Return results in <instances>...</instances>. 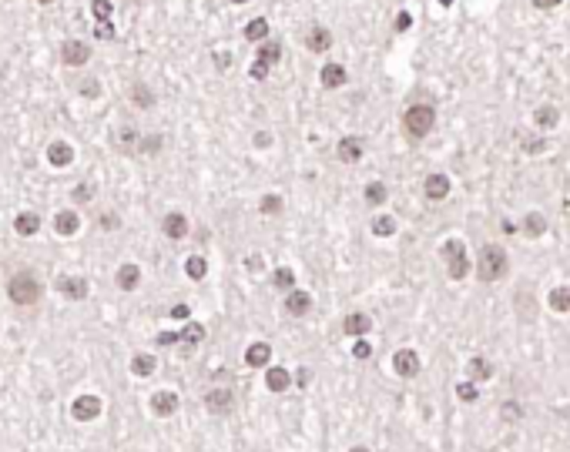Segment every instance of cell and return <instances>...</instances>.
Listing matches in <instances>:
<instances>
[{
    "label": "cell",
    "mask_w": 570,
    "mask_h": 452,
    "mask_svg": "<svg viewBox=\"0 0 570 452\" xmlns=\"http://www.w3.org/2000/svg\"><path fill=\"white\" fill-rule=\"evenodd\" d=\"M456 396L463 399V402H476V382H470V378L459 382V385H456Z\"/></svg>",
    "instance_id": "42"
},
{
    "label": "cell",
    "mask_w": 570,
    "mask_h": 452,
    "mask_svg": "<svg viewBox=\"0 0 570 452\" xmlns=\"http://www.w3.org/2000/svg\"><path fill=\"white\" fill-rule=\"evenodd\" d=\"M40 225H44V221H40L38 211H20L17 218H14V231H17L20 238H34L40 231Z\"/></svg>",
    "instance_id": "15"
},
{
    "label": "cell",
    "mask_w": 570,
    "mask_h": 452,
    "mask_svg": "<svg viewBox=\"0 0 570 452\" xmlns=\"http://www.w3.org/2000/svg\"><path fill=\"white\" fill-rule=\"evenodd\" d=\"M91 14H95L97 24H108V20H111V3H108V0H95V3H91Z\"/></svg>",
    "instance_id": "41"
},
{
    "label": "cell",
    "mask_w": 570,
    "mask_h": 452,
    "mask_svg": "<svg viewBox=\"0 0 570 452\" xmlns=\"http://www.w3.org/2000/svg\"><path fill=\"white\" fill-rule=\"evenodd\" d=\"M268 362H272V345H266V342H255V345H248L245 365H252V369H266Z\"/></svg>",
    "instance_id": "21"
},
{
    "label": "cell",
    "mask_w": 570,
    "mask_h": 452,
    "mask_svg": "<svg viewBox=\"0 0 570 452\" xmlns=\"http://www.w3.org/2000/svg\"><path fill=\"white\" fill-rule=\"evenodd\" d=\"M362 137H342L339 144H336V158H339L342 165H356L362 158Z\"/></svg>",
    "instance_id": "14"
},
{
    "label": "cell",
    "mask_w": 570,
    "mask_h": 452,
    "mask_svg": "<svg viewBox=\"0 0 570 452\" xmlns=\"http://www.w3.org/2000/svg\"><path fill=\"white\" fill-rule=\"evenodd\" d=\"M352 355H356V358H369V355H373V345H369L366 339H359L356 345H352Z\"/></svg>",
    "instance_id": "45"
},
{
    "label": "cell",
    "mask_w": 570,
    "mask_h": 452,
    "mask_svg": "<svg viewBox=\"0 0 570 452\" xmlns=\"http://www.w3.org/2000/svg\"><path fill=\"white\" fill-rule=\"evenodd\" d=\"M557 121H560V111H557L553 104H544V108H537V111H533V124H537L540 131H551V128H557Z\"/></svg>",
    "instance_id": "24"
},
{
    "label": "cell",
    "mask_w": 570,
    "mask_h": 452,
    "mask_svg": "<svg viewBox=\"0 0 570 452\" xmlns=\"http://www.w3.org/2000/svg\"><path fill=\"white\" fill-rule=\"evenodd\" d=\"M285 312H288L292 319H305V315L312 312V295L302 292V288H292V292L285 295Z\"/></svg>",
    "instance_id": "10"
},
{
    "label": "cell",
    "mask_w": 570,
    "mask_h": 452,
    "mask_svg": "<svg viewBox=\"0 0 570 452\" xmlns=\"http://www.w3.org/2000/svg\"><path fill=\"white\" fill-rule=\"evenodd\" d=\"M117 225H121L117 215H101V228H117Z\"/></svg>",
    "instance_id": "50"
},
{
    "label": "cell",
    "mask_w": 570,
    "mask_h": 452,
    "mask_svg": "<svg viewBox=\"0 0 570 452\" xmlns=\"http://www.w3.org/2000/svg\"><path fill=\"white\" fill-rule=\"evenodd\" d=\"M47 161H51L54 168H67V165L74 161V148H71L67 141H54V144L47 148Z\"/></svg>",
    "instance_id": "19"
},
{
    "label": "cell",
    "mask_w": 570,
    "mask_h": 452,
    "mask_svg": "<svg viewBox=\"0 0 570 452\" xmlns=\"http://www.w3.org/2000/svg\"><path fill=\"white\" fill-rule=\"evenodd\" d=\"M507 271H510V258H507V251L500 245H483L480 248V258H476V278L487 285V282H500V278H507Z\"/></svg>",
    "instance_id": "1"
},
{
    "label": "cell",
    "mask_w": 570,
    "mask_h": 452,
    "mask_svg": "<svg viewBox=\"0 0 570 452\" xmlns=\"http://www.w3.org/2000/svg\"><path fill=\"white\" fill-rule=\"evenodd\" d=\"M40 295H44V285L38 282V275L34 271H17L10 282H7V299L20 305V308H27V305H38Z\"/></svg>",
    "instance_id": "2"
},
{
    "label": "cell",
    "mask_w": 570,
    "mask_h": 452,
    "mask_svg": "<svg viewBox=\"0 0 570 452\" xmlns=\"http://www.w3.org/2000/svg\"><path fill=\"white\" fill-rule=\"evenodd\" d=\"M345 77H349V74H345V67H342V64H325L323 71H319V81H323V87H329V91H332V87H342V84H345Z\"/></svg>",
    "instance_id": "23"
},
{
    "label": "cell",
    "mask_w": 570,
    "mask_h": 452,
    "mask_svg": "<svg viewBox=\"0 0 570 452\" xmlns=\"http://www.w3.org/2000/svg\"><path fill=\"white\" fill-rule=\"evenodd\" d=\"M95 198V188L91 185H81V188H74V201L81 205V201H91Z\"/></svg>",
    "instance_id": "46"
},
{
    "label": "cell",
    "mask_w": 570,
    "mask_h": 452,
    "mask_svg": "<svg viewBox=\"0 0 570 452\" xmlns=\"http://www.w3.org/2000/svg\"><path fill=\"white\" fill-rule=\"evenodd\" d=\"M393 369H396V376H402V378H416L419 376V355L413 349H399L396 355H393Z\"/></svg>",
    "instance_id": "11"
},
{
    "label": "cell",
    "mask_w": 570,
    "mask_h": 452,
    "mask_svg": "<svg viewBox=\"0 0 570 452\" xmlns=\"http://www.w3.org/2000/svg\"><path fill=\"white\" fill-rule=\"evenodd\" d=\"M178 342H185V345H202L205 342V325L202 321H185V328L178 332Z\"/></svg>",
    "instance_id": "27"
},
{
    "label": "cell",
    "mask_w": 570,
    "mask_h": 452,
    "mask_svg": "<svg viewBox=\"0 0 570 452\" xmlns=\"http://www.w3.org/2000/svg\"><path fill=\"white\" fill-rule=\"evenodd\" d=\"M101 409H104V405H101V396H91V392H88V396H77L74 402H71V419H74V422H95L97 415H101Z\"/></svg>",
    "instance_id": "5"
},
{
    "label": "cell",
    "mask_w": 570,
    "mask_h": 452,
    "mask_svg": "<svg viewBox=\"0 0 570 452\" xmlns=\"http://www.w3.org/2000/svg\"><path fill=\"white\" fill-rule=\"evenodd\" d=\"M500 419H503V422H520V419H523V405H520V402H503V405H500Z\"/></svg>",
    "instance_id": "40"
},
{
    "label": "cell",
    "mask_w": 570,
    "mask_h": 452,
    "mask_svg": "<svg viewBox=\"0 0 570 452\" xmlns=\"http://www.w3.org/2000/svg\"><path fill=\"white\" fill-rule=\"evenodd\" d=\"M154 369H158V358L154 355H148V352H138V355L131 358V372L138 378H148V376H154Z\"/></svg>",
    "instance_id": "26"
},
{
    "label": "cell",
    "mask_w": 570,
    "mask_h": 452,
    "mask_svg": "<svg viewBox=\"0 0 570 452\" xmlns=\"http://www.w3.org/2000/svg\"><path fill=\"white\" fill-rule=\"evenodd\" d=\"M231 405H235L231 389H209V392H205V409H209L211 415H228Z\"/></svg>",
    "instance_id": "8"
},
{
    "label": "cell",
    "mask_w": 570,
    "mask_h": 452,
    "mask_svg": "<svg viewBox=\"0 0 570 452\" xmlns=\"http://www.w3.org/2000/svg\"><path fill=\"white\" fill-rule=\"evenodd\" d=\"M60 60H64L67 67H84V64L91 60V47H88L84 40H64V44H60Z\"/></svg>",
    "instance_id": "7"
},
{
    "label": "cell",
    "mask_w": 570,
    "mask_h": 452,
    "mask_svg": "<svg viewBox=\"0 0 570 452\" xmlns=\"http://www.w3.org/2000/svg\"><path fill=\"white\" fill-rule=\"evenodd\" d=\"M57 292L67 301H84L88 292H91V285H88V278H81V275H60L57 278Z\"/></svg>",
    "instance_id": "6"
},
{
    "label": "cell",
    "mask_w": 570,
    "mask_h": 452,
    "mask_svg": "<svg viewBox=\"0 0 570 452\" xmlns=\"http://www.w3.org/2000/svg\"><path fill=\"white\" fill-rule=\"evenodd\" d=\"M393 27H396V34H406V31L413 27V17H409L406 10H399V14H396V24H393Z\"/></svg>",
    "instance_id": "44"
},
{
    "label": "cell",
    "mask_w": 570,
    "mask_h": 452,
    "mask_svg": "<svg viewBox=\"0 0 570 452\" xmlns=\"http://www.w3.org/2000/svg\"><path fill=\"white\" fill-rule=\"evenodd\" d=\"M235 3H245V0H235Z\"/></svg>",
    "instance_id": "55"
},
{
    "label": "cell",
    "mask_w": 570,
    "mask_h": 452,
    "mask_svg": "<svg viewBox=\"0 0 570 452\" xmlns=\"http://www.w3.org/2000/svg\"><path fill=\"white\" fill-rule=\"evenodd\" d=\"M114 282H117V288H121V292H134V288L141 285V268H138L134 262H124L121 268H117Z\"/></svg>",
    "instance_id": "16"
},
{
    "label": "cell",
    "mask_w": 570,
    "mask_h": 452,
    "mask_svg": "<svg viewBox=\"0 0 570 452\" xmlns=\"http://www.w3.org/2000/svg\"><path fill=\"white\" fill-rule=\"evenodd\" d=\"M188 315H191V308H188V305H174V308H171V319L188 321Z\"/></svg>",
    "instance_id": "47"
},
{
    "label": "cell",
    "mask_w": 570,
    "mask_h": 452,
    "mask_svg": "<svg viewBox=\"0 0 570 452\" xmlns=\"http://www.w3.org/2000/svg\"><path fill=\"white\" fill-rule=\"evenodd\" d=\"M266 385L272 389V392H285V389L292 385L288 369H279V365H275V369H268V372H266Z\"/></svg>",
    "instance_id": "28"
},
{
    "label": "cell",
    "mask_w": 570,
    "mask_h": 452,
    "mask_svg": "<svg viewBox=\"0 0 570 452\" xmlns=\"http://www.w3.org/2000/svg\"><path fill=\"white\" fill-rule=\"evenodd\" d=\"M547 301H551L553 312H570V288H553Z\"/></svg>",
    "instance_id": "38"
},
{
    "label": "cell",
    "mask_w": 570,
    "mask_h": 452,
    "mask_svg": "<svg viewBox=\"0 0 570 452\" xmlns=\"http://www.w3.org/2000/svg\"><path fill=\"white\" fill-rule=\"evenodd\" d=\"M433 124H437L433 104H413V108H406V114H402V128H406V134L413 141H423L426 134L433 131Z\"/></svg>",
    "instance_id": "3"
},
{
    "label": "cell",
    "mask_w": 570,
    "mask_h": 452,
    "mask_svg": "<svg viewBox=\"0 0 570 452\" xmlns=\"http://www.w3.org/2000/svg\"><path fill=\"white\" fill-rule=\"evenodd\" d=\"M352 452H369V449H366V446H356V449H352Z\"/></svg>",
    "instance_id": "52"
},
{
    "label": "cell",
    "mask_w": 570,
    "mask_h": 452,
    "mask_svg": "<svg viewBox=\"0 0 570 452\" xmlns=\"http://www.w3.org/2000/svg\"><path fill=\"white\" fill-rule=\"evenodd\" d=\"M131 101L138 104V108H145V111H148V108H154V91L145 84V81H134V84H131Z\"/></svg>",
    "instance_id": "29"
},
{
    "label": "cell",
    "mask_w": 570,
    "mask_h": 452,
    "mask_svg": "<svg viewBox=\"0 0 570 452\" xmlns=\"http://www.w3.org/2000/svg\"><path fill=\"white\" fill-rule=\"evenodd\" d=\"M185 275L195 278V282H202V278L209 275V262H205L202 255H188V258H185Z\"/></svg>",
    "instance_id": "31"
},
{
    "label": "cell",
    "mask_w": 570,
    "mask_h": 452,
    "mask_svg": "<svg viewBox=\"0 0 570 452\" xmlns=\"http://www.w3.org/2000/svg\"><path fill=\"white\" fill-rule=\"evenodd\" d=\"M439 3H443V7H450V3H453V0H439Z\"/></svg>",
    "instance_id": "53"
},
{
    "label": "cell",
    "mask_w": 570,
    "mask_h": 452,
    "mask_svg": "<svg viewBox=\"0 0 570 452\" xmlns=\"http://www.w3.org/2000/svg\"><path fill=\"white\" fill-rule=\"evenodd\" d=\"M443 262H446V275H450L453 282H463V278L470 275L466 248H463V242H456V238H450V242L443 245Z\"/></svg>",
    "instance_id": "4"
},
{
    "label": "cell",
    "mask_w": 570,
    "mask_h": 452,
    "mask_svg": "<svg viewBox=\"0 0 570 452\" xmlns=\"http://www.w3.org/2000/svg\"><path fill=\"white\" fill-rule=\"evenodd\" d=\"M161 231H165V238H171V242H181V238H188L191 225L181 211H168L165 221H161Z\"/></svg>",
    "instance_id": "9"
},
{
    "label": "cell",
    "mask_w": 570,
    "mask_h": 452,
    "mask_svg": "<svg viewBox=\"0 0 570 452\" xmlns=\"http://www.w3.org/2000/svg\"><path fill=\"white\" fill-rule=\"evenodd\" d=\"M373 235H380V238H389V235H396V218H389V215H380V218H373Z\"/></svg>",
    "instance_id": "36"
},
{
    "label": "cell",
    "mask_w": 570,
    "mask_h": 452,
    "mask_svg": "<svg viewBox=\"0 0 570 452\" xmlns=\"http://www.w3.org/2000/svg\"><path fill=\"white\" fill-rule=\"evenodd\" d=\"M490 376H494V365H490L487 358L476 355V358L466 362V378H470V382H487Z\"/></svg>",
    "instance_id": "25"
},
{
    "label": "cell",
    "mask_w": 570,
    "mask_h": 452,
    "mask_svg": "<svg viewBox=\"0 0 570 452\" xmlns=\"http://www.w3.org/2000/svg\"><path fill=\"white\" fill-rule=\"evenodd\" d=\"M255 60H262V64H268V67H275L279 60H282V44L279 40H266L262 47H259V57Z\"/></svg>",
    "instance_id": "30"
},
{
    "label": "cell",
    "mask_w": 570,
    "mask_h": 452,
    "mask_svg": "<svg viewBox=\"0 0 570 452\" xmlns=\"http://www.w3.org/2000/svg\"><path fill=\"white\" fill-rule=\"evenodd\" d=\"M342 332H345V335H356V339H362V335H369V332H373V319H369V315H362V312H352V315H345V321H342Z\"/></svg>",
    "instance_id": "17"
},
{
    "label": "cell",
    "mask_w": 570,
    "mask_h": 452,
    "mask_svg": "<svg viewBox=\"0 0 570 452\" xmlns=\"http://www.w3.org/2000/svg\"><path fill=\"white\" fill-rule=\"evenodd\" d=\"M77 228H81V215H77V211H57L54 231L60 235V238H71Z\"/></svg>",
    "instance_id": "20"
},
{
    "label": "cell",
    "mask_w": 570,
    "mask_h": 452,
    "mask_svg": "<svg viewBox=\"0 0 570 452\" xmlns=\"http://www.w3.org/2000/svg\"><path fill=\"white\" fill-rule=\"evenodd\" d=\"M305 47H309L312 54H325V51L332 47V34L325 31L323 24H312V27L305 31Z\"/></svg>",
    "instance_id": "12"
},
{
    "label": "cell",
    "mask_w": 570,
    "mask_h": 452,
    "mask_svg": "<svg viewBox=\"0 0 570 452\" xmlns=\"http://www.w3.org/2000/svg\"><path fill=\"white\" fill-rule=\"evenodd\" d=\"M81 94L97 97V94H101V84H95V81H84V84H81Z\"/></svg>",
    "instance_id": "48"
},
{
    "label": "cell",
    "mask_w": 570,
    "mask_h": 452,
    "mask_svg": "<svg viewBox=\"0 0 570 452\" xmlns=\"http://www.w3.org/2000/svg\"><path fill=\"white\" fill-rule=\"evenodd\" d=\"M557 3H560V0H533V7H540V10H551Z\"/></svg>",
    "instance_id": "51"
},
{
    "label": "cell",
    "mask_w": 570,
    "mask_h": 452,
    "mask_svg": "<svg viewBox=\"0 0 570 452\" xmlns=\"http://www.w3.org/2000/svg\"><path fill=\"white\" fill-rule=\"evenodd\" d=\"M138 144H141V134L134 128H117L114 131V148L124 151V154H138Z\"/></svg>",
    "instance_id": "18"
},
{
    "label": "cell",
    "mask_w": 570,
    "mask_h": 452,
    "mask_svg": "<svg viewBox=\"0 0 570 452\" xmlns=\"http://www.w3.org/2000/svg\"><path fill=\"white\" fill-rule=\"evenodd\" d=\"M386 198H389V191H386L382 181H369V185H366V201H369L373 208H380Z\"/></svg>",
    "instance_id": "35"
},
{
    "label": "cell",
    "mask_w": 570,
    "mask_h": 452,
    "mask_svg": "<svg viewBox=\"0 0 570 452\" xmlns=\"http://www.w3.org/2000/svg\"><path fill=\"white\" fill-rule=\"evenodd\" d=\"M268 74H272V67H268V64H262V60H255V64H252V71H248V77H255V81H266Z\"/></svg>",
    "instance_id": "43"
},
{
    "label": "cell",
    "mask_w": 570,
    "mask_h": 452,
    "mask_svg": "<svg viewBox=\"0 0 570 452\" xmlns=\"http://www.w3.org/2000/svg\"><path fill=\"white\" fill-rule=\"evenodd\" d=\"M152 412L158 419H168V415L178 412V392H171V389H161V392H154L152 396Z\"/></svg>",
    "instance_id": "13"
},
{
    "label": "cell",
    "mask_w": 570,
    "mask_h": 452,
    "mask_svg": "<svg viewBox=\"0 0 570 452\" xmlns=\"http://www.w3.org/2000/svg\"><path fill=\"white\" fill-rule=\"evenodd\" d=\"M165 148V137L161 134H148V137H141V144H138V154H148V158H154L158 151Z\"/></svg>",
    "instance_id": "37"
},
{
    "label": "cell",
    "mask_w": 570,
    "mask_h": 452,
    "mask_svg": "<svg viewBox=\"0 0 570 452\" xmlns=\"http://www.w3.org/2000/svg\"><path fill=\"white\" fill-rule=\"evenodd\" d=\"M38 3H54V0H38Z\"/></svg>",
    "instance_id": "54"
},
{
    "label": "cell",
    "mask_w": 570,
    "mask_h": 452,
    "mask_svg": "<svg viewBox=\"0 0 570 452\" xmlns=\"http://www.w3.org/2000/svg\"><path fill=\"white\" fill-rule=\"evenodd\" d=\"M282 208H285V201L279 194H266V198L259 201V211H262V215H282Z\"/></svg>",
    "instance_id": "39"
},
{
    "label": "cell",
    "mask_w": 570,
    "mask_h": 452,
    "mask_svg": "<svg viewBox=\"0 0 570 452\" xmlns=\"http://www.w3.org/2000/svg\"><path fill=\"white\" fill-rule=\"evenodd\" d=\"M268 37V20L266 17H255L245 24V40H259V44H266Z\"/></svg>",
    "instance_id": "33"
},
{
    "label": "cell",
    "mask_w": 570,
    "mask_h": 452,
    "mask_svg": "<svg viewBox=\"0 0 570 452\" xmlns=\"http://www.w3.org/2000/svg\"><path fill=\"white\" fill-rule=\"evenodd\" d=\"M523 151H544V137H530V141H523Z\"/></svg>",
    "instance_id": "49"
},
{
    "label": "cell",
    "mask_w": 570,
    "mask_h": 452,
    "mask_svg": "<svg viewBox=\"0 0 570 452\" xmlns=\"http://www.w3.org/2000/svg\"><path fill=\"white\" fill-rule=\"evenodd\" d=\"M423 191H426V198H430V201H443V198L450 194V178H446V174H430V178H426V188H423Z\"/></svg>",
    "instance_id": "22"
},
{
    "label": "cell",
    "mask_w": 570,
    "mask_h": 452,
    "mask_svg": "<svg viewBox=\"0 0 570 452\" xmlns=\"http://www.w3.org/2000/svg\"><path fill=\"white\" fill-rule=\"evenodd\" d=\"M272 285L288 295V292L295 288V271H292V268H275V271H272Z\"/></svg>",
    "instance_id": "32"
},
{
    "label": "cell",
    "mask_w": 570,
    "mask_h": 452,
    "mask_svg": "<svg viewBox=\"0 0 570 452\" xmlns=\"http://www.w3.org/2000/svg\"><path fill=\"white\" fill-rule=\"evenodd\" d=\"M523 231H527L530 238H540V235L547 231V218H544L540 211H530V215L523 218Z\"/></svg>",
    "instance_id": "34"
}]
</instances>
